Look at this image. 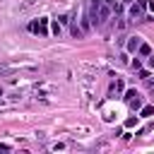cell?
Masks as SVG:
<instances>
[{"instance_id": "obj_1", "label": "cell", "mask_w": 154, "mask_h": 154, "mask_svg": "<svg viewBox=\"0 0 154 154\" xmlns=\"http://www.w3.org/2000/svg\"><path fill=\"white\" fill-rule=\"evenodd\" d=\"M144 7H147V0H132V2L128 5V17L144 22Z\"/></svg>"}, {"instance_id": "obj_13", "label": "cell", "mask_w": 154, "mask_h": 154, "mask_svg": "<svg viewBox=\"0 0 154 154\" xmlns=\"http://www.w3.org/2000/svg\"><path fill=\"white\" fill-rule=\"evenodd\" d=\"M135 125H137V116H135V118H128V120H125V128H135Z\"/></svg>"}, {"instance_id": "obj_10", "label": "cell", "mask_w": 154, "mask_h": 154, "mask_svg": "<svg viewBox=\"0 0 154 154\" xmlns=\"http://www.w3.org/2000/svg\"><path fill=\"white\" fill-rule=\"evenodd\" d=\"M135 96H137V91H135V89H128L123 99H125V101H130V99H135Z\"/></svg>"}, {"instance_id": "obj_5", "label": "cell", "mask_w": 154, "mask_h": 154, "mask_svg": "<svg viewBox=\"0 0 154 154\" xmlns=\"http://www.w3.org/2000/svg\"><path fill=\"white\" fill-rule=\"evenodd\" d=\"M128 106H130V108H132V111H140V108H142V96H140V94H137V96H135V99H130V101H128Z\"/></svg>"}, {"instance_id": "obj_8", "label": "cell", "mask_w": 154, "mask_h": 154, "mask_svg": "<svg viewBox=\"0 0 154 154\" xmlns=\"http://www.w3.org/2000/svg\"><path fill=\"white\" fill-rule=\"evenodd\" d=\"M142 82L147 84V91H149V94H154V77L149 75V77H147V79H142Z\"/></svg>"}, {"instance_id": "obj_17", "label": "cell", "mask_w": 154, "mask_h": 154, "mask_svg": "<svg viewBox=\"0 0 154 154\" xmlns=\"http://www.w3.org/2000/svg\"><path fill=\"white\" fill-rule=\"evenodd\" d=\"M147 7H149V10L154 12V0H147Z\"/></svg>"}, {"instance_id": "obj_3", "label": "cell", "mask_w": 154, "mask_h": 154, "mask_svg": "<svg viewBox=\"0 0 154 154\" xmlns=\"http://www.w3.org/2000/svg\"><path fill=\"white\" fill-rule=\"evenodd\" d=\"M140 43H142V38H140V36H128V43H125V48H128V53H137V48H140Z\"/></svg>"}, {"instance_id": "obj_2", "label": "cell", "mask_w": 154, "mask_h": 154, "mask_svg": "<svg viewBox=\"0 0 154 154\" xmlns=\"http://www.w3.org/2000/svg\"><path fill=\"white\" fill-rule=\"evenodd\" d=\"M48 22L51 19H46V17H41L38 22H31L29 24V31L31 34H38V36H48Z\"/></svg>"}, {"instance_id": "obj_11", "label": "cell", "mask_w": 154, "mask_h": 154, "mask_svg": "<svg viewBox=\"0 0 154 154\" xmlns=\"http://www.w3.org/2000/svg\"><path fill=\"white\" fill-rule=\"evenodd\" d=\"M116 19H118V22H116V29L123 31V29H125V19H120V17H116Z\"/></svg>"}, {"instance_id": "obj_15", "label": "cell", "mask_w": 154, "mask_h": 154, "mask_svg": "<svg viewBox=\"0 0 154 154\" xmlns=\"http://www.w3.org/2000/svg\"><path fill=\"white\" fill-rule=\"evenodd\" d=\"M147 65H149V70H154V53L147 55Z\"/></svg>"}, {"instance_id": "obj_14", "label": "cell", "mask_w": 154, "mask_h": 154, "mask_svg": "<svg viewBox=\"0 0 154 154\" xmlns=\"http://www.w3.org/2000/svg\"><path fill=\"white\" fill-rule=\"evenodd\" d=\"M58 22H60V24H70V17H67V14H60Z\"/></svg>"}, {"instance_id": "obj_18", "label": "cell", "mask_w": 154, "mask_h": 154, "mask_svg": "<svg viewBox=\"0 0 154 154\" xmlns=\"http://www.w3.org/2000/svg\"><path fill=\"white\" fill-rule=\"evenodd\" d=\"M0 152H10V144H0Z\"/></svg>"}, {"instance_id": "obj_16", "label": "cell", "mask_w": 154, "mask_h": 154, "mask_svg": "<svg viewBox=\"0 0 154 154\" xmlns=\"http://www.w3.org/2000/svg\"><path fill=\"white\" fill-rule=\"evenodd\" d=\"M132 70H142V63H140V60H137V58H135V60H132Z\"/></svg>"}, {"instance_id": "obj_9", "label": "cell", "mask_w": 154, "mask_h": 154, "mask_svg": "<svg viewBox=\"0 0 154 154\" xmlns=\"http://www.w3.org/2000/svg\"><path fill=\"white\" fill-rule=\"evenodd\" d=\"M106 2H108V5H111V10H113V12H116V14H118V12H120V2H118V0H106Z\"/></svg>"}, {"instance_id": "obj_12", "label": "cell", "mask_w": 154, "mask_h": 154, "mask_svg": "<svg viewBox=\"0 0 154 154\" xmlns=\"http://www.w3.org/2000/svg\"><path fill=\"white\" fill-rule=\"evenodd\" d=\"M51 31H53V36H60V24H58V22H53V26H51Z\"/></svg>"}, {"instance_id": "obj_4", "label": "cell", "mask_w": 154, "mask_h": 154, "mask_svg": "<svg viewBox=\"0 0 154 154\" xmlns=\"http://www.w3.org/2000/svg\"><path fill=\"white\" fill-rule=\"evenodd\" d=\"M70 34H72L75 38H84V29H82L77 22H70Z\"/></svg>"}, {"instance_id": "obj_7", "label": "cell", "mask_w": 154, "mask_h": 154, "mask_svg": "<svg viewBox=\"0 0 154 154\" xmlns=\"http://www.w3.org/2000/svg\"><path fill=\"white\" fill-rule=\"evenodd\" d=\"M137 53H140V55H144V58H147V55H152V48H149V43H140Z\"/></svg>"}, {"instance_id": "obj_6", "label": "cell", "mask_w": 154, "mask_h": 154, "mask_svg": "<svg viewBox=\"0 0 154 154\" xmlns=\"http://www.w3.org/2000/svg\"><path fill=\"white\" fill-rule=\"evenodd\" d=\"M140 116H142V118H152V116H154V106H142V108H140Z\"/></svg>"}]
</instances>
